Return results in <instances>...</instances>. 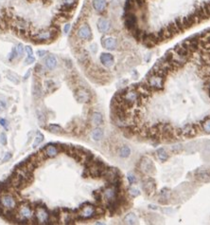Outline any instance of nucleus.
Returning a JSON list of instances; mask_svg holds the SVG:
<instances>
[{"label": "nucleus", "instance_id": "obj_1", "mask_svg": "<svg viewBox=\"0 0 210 225\" xmlns=\"http://www.w3.org/2000/svg\"><path fill=\"white\" fill-rule=\"evenodd\" d=\"M58 34V30L56 28H50L48 30H40L32 36V40L37 43H47L56 38Z\"/></svg>", "mask_w": 210, "mask_h": 225}, {"label": "nucleus", "instance_id": "obj_18", "mask_svg": "<svg viewBox=\"0 0 210 225\" xmlns=\"http://www.w3.org/2000/svg\"><path fill=\"white\" fill-rule=\"evenodd\" d=\"M97 27L99 32L101 33H106L109 32V30L111 28V23L109 20H107L106 18L100 17L97 22Z\"/></svg>", "mask_w": 210, "mask_h": 225}, {"label": "nucleus", "instance_id": "obj_42", "mask_svg": "<svg viewBox=\"0 0 210 225\" xmlns=\"http://www.w3.org/2000/svg\"><path fill=\"white\" fill-rule=\"evenodd\" d=\"M30 70H31V69H29V71H28V72H27V74L25 75V77H24V78H25V79H28L29 75L30 74Z\"/></svg>", "mask_w": 210, "mask_h": 225}, {"label": "nucleus", "instance_id": "obj_11", "mask_svg": "<svg viewBox=\"0 0 210 225\" xmlns=\"http://www.w3.org/2000/svg\"><path fill=\"white\" fill-rule=\"evenodd\" d=\"M77 36L82 40H91L92 38V30H91L89 25L82 24L77 30Z\"/></svg>", "mask_w": 210, "mask_h": 225}, {"label": "nucleus", "instance_id": "obj_16", "mask_svg": "<svg viewBox=\"0 0 210 225\" xmlns=\"http://www.w3.org/2000/svg\"><path fill=\"white\" fill-rule=\"evenodd\" d=\"M100 61L102 64V66L105 67H111L114 66L115 64V57L112 55L111 53L103 52L100 54Z\"/></svg>", "mask_w": 210, "mask_h": 225}, {"label": "nucleus", "instance_id": "obj_44", "mask_svg": "<svg viewBox=\"0 0 210 225\" xmlns=\"http://www.w3.org/2000/svg\"><path fill=\"white\" fill-rule=\"evenodd\" d=\"M0 78H1V76H0Z\"/></svg>", "mask_w": 210, "mask_h": 225}, {"label": "nucleus", "instance_id": "obj_24", "mask_svg": "<svg viewBox=\"0 0 210 225\" xmlns=\"http://www.w3.org/2000/svg\"><path fill=\"white\" fill-rule=\"evenodd\" d=\"M137 222V217L135 216L134 213H129L124 217V223L125 224H135Z\"/></svg>", "mask_w": 210, "mask_h": 225}, {"label": "nucleus", "instance_id": "obj_20", "mask_svg": "<svg viewBox=\"0 0 210 225\" xmlns=\"http://www.w3.org/2000/svg\"><path fill=\"white\" fill-rule=\"evenodd\" d=\"M90 122L91 124L95 127H99V125H101L103 124V116L100 112H93L91 114V118H90Z\"/></svg>", "mask_w": 210, "mask_h": 225}, {"label": "nucleus", "instance_id": "obj_9", "mask_svg": "<svg viewBox=\"0 0 210 225\" xmlns=\"http://www.w3.org/2000/svg\"><path fill=\"white\" fill-rule=\"evenodd\" d=\"M34 216L36 217L37 222L39 224H47L49 222L50 215L46 208L44 207H37L35 210Z\"/></svg>", "mask_w": 210, "mask_h": 225}, {"label": "nucleus", "instance_id": "obj_25", "mask_svg": "<svg viewBox=\"0 0 210 225\" xmlns=\"http://www.w3.org/2000/svg\"><path fill=\"white\" fill-rule=\"evenodd\" d=\"M156 156L161 162H166L168 159V153L164 148H158L156 150Z\"/></svg>", "mask_w": 210, "mask_h": 225}, {"label": "nucleus", "instance_id": "obj_43", "mask_svg": "<svg viewBox=\"0 0 210 225\" xmlns=\"http://www.w3.org/2000/svg\"><path fill=\"white\" fill-rule=\"evenodd\" d=\"M0 111H1V107H0Z\"/></svg>", "mask_w": 210, "mask_h": 225}, {"label": "nucleus", "instance_id": "obj_41", "mask_svg": "<svg viewBox=\"0 0 210 225\" xmlns=\"http://www.w3.org/2000/svg\"><path fill=\"white\" fill-rule=\"evenodd\" d=\"M37 54H38L40 57H43L46 54V50H38V52H37Z\"/></svg>", "mask_w": 210, "mask_h": 225}, {"label": "nucleus", "instance_id": "obj_27", "mask_svg": "<svg viewBox=\"0 0 210 225\" xmlns=\"http://www.w3.org/2000/svg\"><path fill=\"white\" fill-rule=\"evenodd\" d=\"M118 153H119V156L121 158H128L131 155V149L128 145H122L119 148Z\"/></svg>", "mask_w": 210, "mask_h": 225}, {"label": "nucleus", "instance_id": "obj_31", "mask_svg": "<svg viewBox=\"0 0 210 225\" xmlns=\"http://www.w3.org/2000/svg\"><path fill=\"white\" fill-rule=\"evenodd\" d=\"M127 179H128V180H129V182H130V184H134V183L137 182L136 177H135L134 174V173H132V172L128 173V175H127Z\"/></svg>", "mask_w": 210, "mask_h": 225}, {"label": "nucleus", "instance_id": "obj_34", "mask_svg": "<svg viewBox=\"0 0 210 225\" xmlns=\"http://www.w3.org/2000/svg\"><path fill=\"white\" fill-rule=\"evenodd\" d=\"M7 136L5 133H1L0 134V144H2L3 145H6L7 144Z\"/></svg>", "mask_w": 210, "mask_h": 225}, {"label": "nucleus", "instance_id": "obj_35", "mask_svg": "<svg viewBox=\"0 0 210 225\" xmlns=\"http://www.w3.org/2000/svg\"><path fill=\"white\" fill-rule=\"evenodd\" d=\"M12 155L11 152H7L6 154H5V157H4V158H3V160H2V162H8L9 160L12 159Z\"/></svg>", "mask_w": 210, "mask_h": 225}, {"label": "nucleus", "instance_id": "obj_21", "mask_svg": "<svg viewBox=\"0 0 210 225\" xmlns=\"http://www.w3.org/2000/svg\"><path fill=\"white\" fill-rule=\"evenodd\" d=\"M45 66L48 69H55L57 66V58L55 57V55H52V54L47 55L45 59Z\"/></svg>", "mask_w": 210, "mask_h": 225}, {"label": "nucleus", "instance_id": "obj_5", "mask_svg": "<svg viewBox=\"0 0 210 225\" xmlns=\"http://www.w3.org/2000/svg\"><path fill=\"white\" fill-rule=\"evenodd\" d=\"M120 195V192H119V187H117V186H114V185H110L106 187L104 190L102 194H101V197L107 202H114L116 200L118 196Z\"/></svg>", "mask_w": 210, "mask_h": 225}, {"label": "nucleus", "instance_id": "obj_3", "mask_svg": "<svg viewBox=\"0 0 210 225\" xmlns=\"http://www.w3.org/2000/svg\"><path fill=\"white\" fill-rule=\"evenodd\" d=\"M16 205H17L16 200L12 194L5 193L0 196V207L3 210L7 211V212L13 211L16 208Z\"/></svg>", "mask_w": 210, "mask_h": 225}, {"label": "nucleus", "instance_id": "obj_22", "mask_svg": "<svg viewBox=\"0 0 210 225\" xmlns=\"http://www.w3.org/2000/svg\"><path fill=\"white\" fill-rule=\"evenodd\" d=\"M59 153V149L57 147L56 145H53V144H49L47 145L46 149H45V155L48 158H54L58 155Z\"/></svg>", "mask_w": 210, "mask_h": 225}, {"label": "nucleus", "instance_id": "obj_26", "mask_svg": "<svg viewBox=\"0 0 210 225\" xmlns=\"http://www.w3.org/2000/svg\"><path fill=\"white\" fill-rule=\"evenodd\" d=\"M47 129H48V131H50L51 133H54V134H62V133H63V127L59 125L51 124L47 127Z\"/></svg>", "mask_w": 210, "mask_h": 225}, {"label": "nucleus", "instance_id": "obj_30", "mask_svg": "<svg viewBox=\"0 0 210 225\" xmlns=\"http://www.w3.org/2000/svg\"><path fill=\"white\" fill-rule=\"evenodd\" d=\"M43 141H44V135L41 134V133H38V135H37V137L34 140V142H33V144H32V147H34V148L37 147V145H39Z\"/></svg>", "mask_w": 210, "mask_h": 225}, {"label": "nucleus", "instance_id": "obj_36", "mask_svg": "<svg viewBox=\"0 0 210 225\" xmlns=\"http://www.w3.org/2000/svg\"><path fill=\"white\" fill-rule=\"evenodd\" d=\"M0 125H2L5 129H8V122L3 118H0Z\"/></svg>", "mask_w": 210, "mask_h": 225}, {"label": "nucleus", "instance_id": "obj_38", "mask_svg": "<svg viewBox=\"0 0 210 225\" xmlns=\"http://www.w3.org/2000/svg\"><path fill=\"white\" fill-rule=\"evenodd\" d=\"M26 64H32V63H34L35 62V58L33 57V56H30V57H28L26 59Z\"/></svg>", "mask_w": 210, "mask_h": 225}, {"label": "nucleus", "instance_id": "obj_12", "mask_svg": "<svg viewBox=\"0 0 210 225\" xmlns=\"http://www.w3.org/2000/svg\"><path fill=\"white\" fill-rule=\"evenodd\" d=\"M136 24H137V18L133 12H125V14H124V25L129 30H130V32L132 30H134V28H136L137 27Z\"/></svg>", "mask_w": 210, "mask_h": 225}, {"label": "nucleus", "instance_id": "obj_4", "mask_svg": "<svg viewBox=\"0 0 210 225\" xmlns=\"http://www.w3.org/2000/svg\"><path fill=\"white\" fill-rule=\"evenodd\" d=\"M138 169L141 173L145 175H151L155 172V166L153 164V162L151 161L148 157H143L138 163Z\"/></svg>", "mask_w": 210, "mask_h": 225}, {"label": "nucleus", "instance_id": "obj_19", "mask_svg": "<svg viewBox=\"0 0 210 225\" xmlns=\"http://www.w3.org/2000/svg\"><path fill=\"white\" fill-rule=\"evenodd\" d=\"M92 6L97 12H102L107 7V0H92Z\"/></svg>", "mask_w": 210, "mask_h": 225}, {"label": "nucleus", "instance_id": "obj_10", "mask_svg": "<svg viewBox=\"0 0 210 225\" xmlns=\"http://www.w3.org/2000/svg\"><path fill=\"white\" fill-rule=\"evenodd\" d=\"M75 98L80 104H87L91 101V93L85 88L80 87L76 90Z\"/></svg>", "mask_w": 210, "mask_h": 225}, {"label": "nucleus", "instance_id": "obj_39", "mask_svg": "<svg viewBox=\"0 0 210 225\" xmlns=\"http://www.w3.org/2000/svg\"><path fill=\"white\" fill-rule=\"evenodd\" d=\"M172 151L173 152H175V153H178V152H180L181 150H182V145H174L173 147H172Z\"/></svg>", "mask_w": 210, "mask_h": 225}, {"label": "nucleus", "instance_id": "obj_7", "mask_svg": "<svg viewBox=\"0 0 210 225\" xmlns=\"http://www.w3.org/2000/svg\"><path fill=\"white\" fill-rule=\"evenodd\" d=\"M105 168H106V166L104 165V163L102 162L92 161L88 164V171H89V174L93 178L102 177V174L104 172Z\"/></svg>", "mask_w": 210, "mask_h": 225}, {"label": "nucleus", "instance_id": "obj_2", "mask_svg": "<svg viewBox=\"0 0 210 225\" xmlns=\"http://www.w3.org/2000/svg\"><path fill=\"white\" fill-rule=\"evenodd\" d=\"M164 76L160 74L154 73L152 71H150L149 74L146 76L145 81L150 85V87L153 89V91H160L164 88V82H165Z\"/></svg>", "mask_w": 210, "mask_h": 225}, {"label": "nucleus", "instance_id": "obj_14", "mask_svg": "<svg viewBox=\"0 0 210 225\" xmlns=\"http://www.w3.org/2000/svg\"><path fill=\"white\" fill-rule=\"evenodd\" d=\"M182 136L185 137H192L195 136L199 131V127L197 125H185L182 128Z\"/></svg>", "mask_w": 210, "mask_h": 225}, {"label": "nucleus", "instance_id": "obj_23", "mask_svg": "<svg viewBox=\"0 0 210 225\" xmlns=\"http://www.w3.org/2000/svg\"><path fill=\"white\" fill-rule=\"evenodd\" d=\"M91 138H92L94 141H100L101 139L103 138V131L101 128H95L94 130L91 132Z\"/></svg>", "mask_w": 210, "mask_h": 225}, {"label": "nucleus", "instance_id": "obj_37", "mask_svg": "<svg viewBox=\"0 0 210 225\" xmlns=\"http://www.w3.org/2000/svg\"><path fill=\"white\" fill-rule=\"evenodd\" d=\"M26 52H27V53H28V55H29V57H30V56H33V50H32V49L29 46H27L26 47Z\"/></svg>", "mask_w": 210, "mask_h": 225}, {"label": "nucleus", "instance_id": "obj_28", "mask_svg": "<svg viewBox=\"0 0 210 225\" xmlns=\"http://www.w3.org/2000/svg\"><path fill=\"white\" fill-rule=\"evenodd\" d=\"M200 125H201V129H202L207 134H210V117L205 118Z\"/></svg>", "mask_w": 210, "mask_h": 225}, {"label": "nucleus", "instance_id": "obj_33", "mask_svg": "<svg viewBox=\"0 0 210 225\" xmlns=\"http://www.w3.org/2000/svg\"><path fill=\"white\" fill-rule=\"evenodd\" d=\"M24 46H23V44H18L17 45V47H16V52H17V53H18V55L19 56H22L23 54H24Z\"/></svg>", "mask_w": 210, "mask_h": 225}, {"label": "nucleus", "instance_id": "obj_40", "mask_svg": "<svg viewBox=\"0 0 210 225\" xmlns=\"http://www.w3.org/2000/svg\"><path fill=\"white\" fill-rule=\"evenodd\" d=\"M69 30H70V24H65V25H64V28H63L64 33H68Z\"/></svg>", "mask_w": 210, "mask_h": 225}, {"label": "nucleus", "instance_id": "obj_6", "mask_svg": "<svg viewBox=\"0 0 210 225\" xmlns=\"http://www.w3.org/2000/svg\"><path fill=\"white\" fill-rule=\"evenodd\" d=\"M33 211L29 204H22L16 212V219L18 221H28L32 217Z\"/></svg>", "mask_w": 210, "mask_h": 225}, {"label": "nucleus", "instance_id": "obj_32", "mask_svg": "<svg viewBox=\"0 0 210 225\" xmlns=\"http://www.w3.org/2000/svg\"><path fill=\"white\" fill-rule=\"evenodd\" d=\"M128 192L133 197L139 196V194H140V191L138 190L137 188H135V187H130V189L128 190Z\"/></svg>", "mask_w": 210, "mask_h": 225}, {"label": "nucleus", "instance_id": "obj_13", "mask_svg": "<svg viewBox=\"0 0 210 225\" xmlns=\"http://www.w3.org/2000/svg\"><path fill=\"white\" fill-rule=\"evenodd\" d=\"M142 187H143L144 192L146 193L148 196H151V195H153L155 190H156V183H155V180L151 178V177H149V178L144 180Z\"/></svg>", "mask_w": 210, "mask_h": 225}, {"label": "nucleus", "instance_id": "obj_8", "mask_svg": "<svg viewBox=\"0 0 210 225\" xmlns=\"http://www.w3.org/2000/svg\"><path fill=\"white\" fill-rule=\"evenodd\" d=\"M96 214L97 208L92 204L87 203L80 209L79 213H78V217L82 219H89L96 216Z\"/></svg>", "mask_w": 210, "mask_h": 225}, {"label": "nucleus", "instance_id": "obj_17", "mask_svg": "<svg viewBox=\"0 0 210 225\" xmlns=\"http://www.w3.org/2000/svg\"><path fill=\"white\" fill-rule=\"evenodd\" d=\"M101 45H102L104 49H106L108 50H114L117 47V40L114 37H111V36L103 37L101 39Z\"/></svg>", "mask_w": 210, "mask_h": 225}, {"label": "nucleus", "instance_id": "obj_15", "mask_svg": "<svg viewBox=\"0 0 210 225\" xmlns=\"http://www.w3.org/2000/svg\"><path fill=\"white\" fill-rule=\"evenodd\" d=\"M195 179L202 182H206L210 180V170L208 169H198L194 173Z\"/></svg>", "mask_w": 210, "mask_h": 225}, {"label": "nucleus", "instance_id": "obj_29", "mask_svg": "<svg viewBox=\"0 0 210 225\" xmlns=\"http://www.w3.org/2000/svg\"><path fill=\"white\" fill-rule=\"evenodd\" d=\"M7 78H8L10 81H12V83H14L16 85H18L20 83V80H19V78H18L17 75L11 72V71H9V72L7 73Z\"/></svg>", "mask_w": 210, "mask_h": 225}]
</instances>
